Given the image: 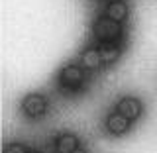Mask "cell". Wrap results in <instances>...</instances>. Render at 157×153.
I'll return each mask as SVG.
<instances>
[{
    "instance_id": "cell-1",
    "label": "cell",
    "mask_w": 157,
    "mask_h": 153,
    "mask_svg": "<svg viewBox=\"0 0 157 153\" xmlns=\"http://www.w3.org/2000/svg\"><path fill=\"white\" fill-rule=\"evenodd\" d=\"M92 33H94V37L100 43L118 41L120 36H122V26H120V22L108 18L106 14H104L102 18H98L96 22H94V26H92Z\"/></svg>"
},
{
    "instance_id": "cell-2",
    "label": "cell",
    "mask_w": 157,
    "mask_h": 153,
    "mask_svg": "<svg viewBox=\"0 0 157 153\" xmlns=\"http://www.w3.org/2000/svg\"><path fill=\"white\" fill-rule=\"evenodd\" d=\"M22 110L28 118H41L47 112V100L41 94H28L22 100Z\"/></svg>"
},
{
    "instance_id": "cell-3",
    "label": "cell",
    "mask_w": 157,
    "mask_h": 153,
    "mask_svg": "<svg viewBox=\"0 0 157 153\" xmlns=\"http://www.w3.org/2000/svg\"><path fill=\"white\" fill-rule=\"evenodd\" d=\"M85 81V73L78 65H67L59 73V82L67 88H78Z\"/></svg>"
},
{
    "instance_id": "cell-4",
    "label": "cell",
    "mask_w": 157,
    "mask_h": 153,
    "mask_svg": "<svg viewBox=\"0 0 157 153\" xmlns=\"http://www.w3.org/2000/svg\"><path fill=\"white\" fill-rule=\"evenodd\" d=\"M130 118L124 116L122 112H112V114H108L106 118V130L110 132L112 136H124L128 130H130Z\"/></svg>"
},
{
    "instance_id": "cell-5",
    "label": "cell",
    "mask_w": 157,
    "mask_h": 153,
    "mask_svg": "<svg viewBox=\"0 0 157 153\" xmlns=\"http://www.w3.org/2000/svg\"><path fill=\"white\" fill-rule=\"evenodd\" d=\"M116 110L122 112L124 116H128L130 120H137V118L141 116V112H144V106H141V102L137 100V98H134V96H124L116 104Z\"/></svg>"
},
{
    "instance_id": "cell-6",
    "label": "cell",
    "mask_w": 157,
    "mask_h": 153,
    "mask_svg": "<svg viewBox=\"0 0 157 153\" xmlns=\"http://www.w3.org/2000/svg\"><path fill=\"white\" fill-rule=\"evenodd\" d=\"M98 51H100V59H102V63H106V65H112V63H116V61H118V57H120V45H116V41L100 43Z\"/></svg>"
},
{
    "instance_id": "cell-7",
    "label": "cell",
    "mask_w": 157,
    "mask_h": 153,
    "mask_svg": "<svg viewBox=\"0 0 157 153\" xmlns=\"http://www.w3.org/2000/svg\"><path fill=\"white\" fill-rule=\"evenodd\" d=\"M78 147V140L73 134H61L55 140V151L57 153H73Z\"/></svg>"
},
{
    "instance_id": "cell-8",
    "label": "cell",
    "mask_w": 157,
    "mask_h": 153,
    "mask_svg": "<svg viewBox=\"0 0 157 153\" xmlns=\"http://www.w3.org/2000/svg\"><path fill=\"white\" fill-rule=\"evenodd\" d=\"M81 65L88 69V71H94V69H98L102 65V59H100V51L94 47H88L82 51V55H81Z\"/></svg>"
},
{
    "instance_id": "cell-9",
    "label": "cell",
    "mask_w": 157,
    "mask_h": 153,
    "mask_svg": "<svg viewBox=\"0 0 157 153\" xmlns=\"http://www.w3.org/2000/svg\"><path fill=\"white\" fill-rule=\"evenodd\" d=\"M128 14H130V8H128V4L126 2H108V6H106V16L108 18H112V20H116V22H124V20L128 18Z\"/></svg>"
},
{
    "instance_id": "cell-10",
    "label": "cell",
    "mask_w": 157,
    "mask_h": 153,
    "mask_svg": "<svg viewBox=\"0 0 157 153\" xmlns=\"http://www.w3.org/2000/svg\"><path fill=\"white\" fill-rule=\"evenodd\" d=\"M4 153H28V151L22 143H10L6 149H4Z\"/></svg>"
},
{
    "instance_id": "cell-11",
    "label": "cell",
    "mask_w": 157,
    "mask_h": 153,
    "mask_svg": "<svg viewBox=\"0 0 157 153\" xmlns=\"http://www.w3.org/2000/svg\"><path fill=\"white\" fill-rule=\"evenodd\" d=\"M73 153H86V151H85V149H82V147H77V149H75V151H73Z\"/></svg>"
},
{
    "instance_id": "cell-12",
    "label": "cell",
    "mask_w": 157,
    "mask_h": 153,
    "mask_svg": "<svg viewBox=\"0 0 157 153\" xmlns=\"http://www.w3.org/2000/svg\"><path fill=\"white\" fill-rule=\"evenodd\" d=\"M106 2H120V0H106Z\"/></svg>"
},
{
    "instance_id": "cell-13",
    "label": "cell",
    "mask_w": 157,
    "mask_h": 153,
    "mask_svg": "<svg viewBox=\"0 0 157 153\" xmlns=\"http://www.w3.org/2000/svg\"><path fill=\"white\" fill-rule=\"evenodd\" d=\"M28 153H41V151H28Z\"/></svg>"
}]
</instances>
